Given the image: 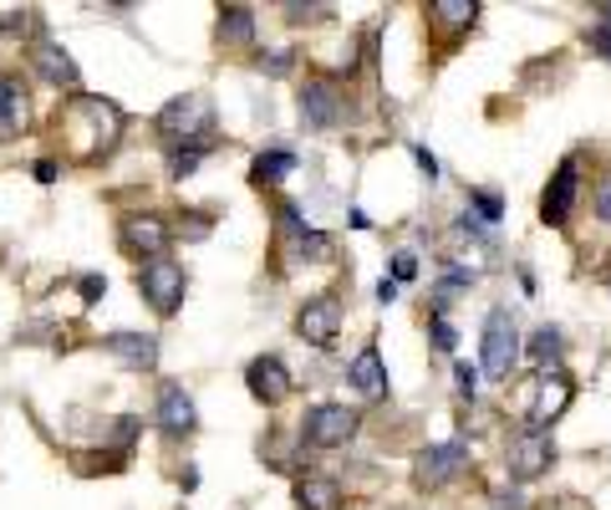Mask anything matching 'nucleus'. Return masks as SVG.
Here are the masks:
<instances>
[{"instance_id":"obj_1","label":"nucleus","mask_w":611,"mask_h":510,"mask_svg":"<svg viewBox=\"0 0 611 510\" xmlns=\"http://www.w3.org/2000/svg\"><path fill=\"white\" fill-rule=\"evenodd\" d=\"M67 134L77 144V158L82 164H97V158H108L122 138V108L108 98H72L67 102Z\"/></svg>"},{"instance_id":"obj_2","label":"nucleus","mask_w":611,"mask_h":510,"mask_svg":"<svg viewBox=\"0 0 611 510\" xmlns=\"http://www.w3.org/2000/svg\"><path fill=\"white\" fill-rule=\"evenodd\" d=\"M158 134L168 148H215V102L204 92H184L158 112Z\"/></svg>"},{"instance_id":"obj_3","label":"nucleus","mask_w":611,"mask_h":510,"mask_svg":"<svg viewBox=\"0 0 611 510\" xmlns=\"http://www.w3.org/2000/svg\"><path fill=\"white\" fill-rule=\"evenodd\" d=\"M184 266L179 261H144V271H138V292H144V302L154 306L158 316H174L184 306Z\"/></svg>"},{"instance_id":"obj_4","label":"nucleus","mask_w":611,"mask_h":510,"mask_svg":"<svg viewBox=\"0 0 611 510\" xmlns=\"http://www.w3.org/2000/svg\"><path fill=\"white\" fill-rule=\"evenodd\" d=\"M352 434H357V413L347 403H316L300 424V444H312V450H342Z\"/></svg>"},{"instance_id":"obj_5","label":"nucleus","mask_w":611,"mask_h":510,"mask_svg":"<svg viewBox=\"0 0 611 510\" xmlns=\"http://www.w3.org/2000/svg\"><path fill=\"white\" fill-rule=\"evenodd\" d=\"M520 363V332H515V316L494 306L484 316V373L490 377H510Z\"/></svg>"},{"instance_id":"obj_6","label":"nucleus","mask_w":611,"mask_h":510,"mask_svg":"<svg viewBox=\"0 0 611 510\" xmlns=\"http://www.w3.org/2000/svg\"><path fill=\"white\" fill-rule=\"evenodd\" d=\"M296 337L306 342V347H316V353H326L336 337H342V296L322 292L312 296V302L296 312Z\"/></svg>"},{"instance_id":"obj_7","label":"nucleus","mask_w":611,"mask_h":510,"mask_svg":"<svg viewBox=\"0 0 611 510\" xmlns=\"http://www.w3.org/2000/svg\"><path fill=\"white\" fill-rule=\"evenodd\" d=\"M575 399V383L561 373V367H551V373L535 377V403L525 409V429H540V434H551V424L561 419L565 409H571Z\"/></svg>"},{"instance_id":"obj_8","label":"nucleus","mask_w":611,"mask_h":510,"mask_svg":"<svg viewBox=\"0 0 611 510\" xmlns=\"http://www.w3.org/2000/svg\"><path fill=\"white\" fill-rule=\"evenodd\" d=\"M245 389H250L255 403L280 409V403L296 393V377H290V367L280 363L276 353H265V357H250V367H245Z\"/></svg>"},{"instance_id":"obj_9","label":"nucleus","mask_w":611,"mask_h":510,"mask_svg":"<svg viewBox=\"0 0 611 510\" xmlns=\"http://www.w3.org/2000/svg\"><path fill=\"white\" fill-rule=\"evenodd\" d=\"M555 464V439L540 434V429H520L515 439H510V450H504V470L515 474V480H535V474H545Z\"/></svg>"},{"instance_id":"obj_10","label":"nucleus","mask_w":611,"mask_h":510,"mask_svg":"<svg viewBox=\"0 0 611 510\" xmlns=\"http://www.w3.org/2000/svg\"><path fill=\"white\" fill-rule=\"evenodd\" d=\"M118 241H122V251L132 255V261H164L168 255V245H174V231H168L158 215H122V225H118Z\"/></svg>"},{"instance_id":"obj_11","label":"nucleus","mask_w":611,"mask_h":510,"mask_svg":"<svg viewBox=\"0 0 611 510\" xmlns=\"http://www.w3.org/2000/svg\"><path fill=\"white\" fill-rule=\"evenodd\" d=\"M464 464H469V444L464 439H444V444H428V450L418 454L413 480H418V490H438V486H449Z\"/></svg>"},{"instance_id":"obj_12","label":"nucleus","mask_w":611,"mask_h":510,"mask_svg":"<svg viewBox=\"0 0 611 510\" xmlns=\"http://www.w3.org/2000/svg\"><path fill=\"white\" fill-rule=\"evenodd\" d=\"M31 67H37L41 77H47L51 87H61V92H72V98H82V72H77V61L67 57V47H57L51 37L31 41Z\"/></svg>"},{"instance_id":"obj_13","label":"nucleus","mask_w":611,"mask_h":510,"mask_svg":"<svg viewBox=\"0 0 611 510\" xmlns=\"http://www.w3.org/2000/svg\"><path fill=\"white\" fill-rule=\"evenodd\" d=\"M575 195H581V169H575V158H565L561 169L551 174V184H545V195H540V219L545 225H565L575 209Z\"/></svg>"},{"instance_id":"obj_14","label":"nucleus","mask_w":611,"mask_h":510,"mask_svg":"<svg viewBox=\"0 0 611 510\" xmlns=\"http://www.w3.org/2000/svg\"><path fill=\"white\" fill-rule=\"evenodd\" d=\"M158 429H164L168 439H189L194 429H199V409H194V399L179 383H164V389H158Z\"/></svg>"},{"instance_id":"obj_15","label":"nucleus","mask_w":611,"mask_h":510,"mask_svg":"<svg viewBox=\"0 0 611 510\" xmlns=\"http://www.w3.org/2000/svg\"><path fill=\"white\" fill-rule=\"evenodd\" d=\"M300 118L312 122V128H336L342 122V92H336L326 77H312V82L300 87Z\"/></svg>"},{"instance_id":"obj_16","label":"nucleus","mask_w":611,"mask_h":510,"mask_svg":"<svg viewBox=\"0 0 611 510\" xmlns=\"http://www.w3.org/2000/svg\"><path fill=\"white\" fill-rule=\"evenodd\" d=\"M108 342V353L118 357L122 367H132V373H154L158 367V337H148V332H112Z\"/></svg>"},{"instance_id":"obj_17","label":"nucleus","mask_w":611,"mask_h":510,"mask_svg":"<svg viewBox=\"0 0 611 510\" xmlns=\"http://www.w3.org/2000/svg\"><path fill=\"white\" fill-rule=\"evenodd\" d=\"M347 496L332 474H300L296 480V510H342Z\"/></svg>"},{"instance_id":"obj_18","label":"nucleus","mask_w":611,"mask_h":510,"mask_svg":"<svg viewBox=\"0 0 611 510\" xmlns=\"http://www.w3.org/2000/svg\"><path fill=\"white\" fill-rule=\"evenodd\" d=\"M347 377H352V389H357L362 399H383V393H387V367H383V353H377V347H362V353L352 357Z\"/></svg>"},{"instance_id":"obj_19","label":"nucleus","mask_w":611,"mask_h":510,"mask_svg":"<svg viewBox=\"0 0 611 510\" xmlns=\"http://www.w3.org/2000/svg\"><path fill=\"white\" fill-rule=\"evenodd\" d=\"M474 16H480V0H433V6H428V26H433V31H444V37L469 31Z\"/></svg>"},{"instance_id":"obj_20","label":"nucleus","mask_w":611,"mask_h":510,"mask_svg":"<svg viewBox=\"0 0 611 510\" xmlns=\"http://www.w3.org/2000/svg\"><path fill=\"white\" fill-rule=\"evenodd\" d=\"M26 128V87L0 67V138H16Z\"/></svg>"},{"instance_id":"obj_21","label":"nucleus","mask_w":611,"mask_h":510,"mask_svg":"<svg viewBox=\"0 0 611 510\" xmlns=\"http://www.w3.org/2000/svg\"><path fill=\"white\" fill-rule=\"evenodd\" d=\"M219 41H225V47H255L250 6H219Z\"/></svg>"},{"instance_id":"obj_22","label":"nucleus","mask_w":611,"mask_h":510,"mask_svg":"<svg viewBox=\"0 0 611 510\" xmlns=\"http://www.w3.org/2000/svg\"><path fill=\"white\" fill-rule=\"evenodd\" d=\"M296 169V154L290 148H270V154H255V164H250V184H280L286 174Z\"/></svg>"},{"instance_id":"obj_23","label":"nucleus","mask_w":611,"mask_h":510,"mask_svg":"<svg viewBox=\"0 0 611 510\" xmlns=\"http://www.w3.org/2000/svg\"><path fill=\"white\" fill-rule=\"evenodd\" d=\"M530 363H540V367H551V363H561V353H565V337L555 327H540L535 337H530Z\"/></svg>"},{"instance_id":"obj_24","label":"nucleus","mask_w":611,"mask_h":510,"mask_svg":"<svg viewBox=\"0 0 611 510\" xmlns=\"http://www.w3.org/2000/svg\"><path fill=\"white\" fill-rule=\"evenodd\" d=\"M469 209H474L484 225H500V215H504L500 189H469Z\"/></svg>"},{"instance_id":"obj_25","label":"nucleus","mask_w":611,"mask_h":510,"mask_svg":"<svg viewBox=\"0 0 611 510\" xmlns=\"http://www.w3.org/2000/svg\"><path fill=\"white\" fill-rule=\"evenodd\" d=\"M204 154H209V148H168L164 164H168V174H174V179H189V174L204 164Z\"/></svg>"},{"instance_id":"obj_26","label":"nucleus","mask_w":611,"mask_h":510,"mask_svg":"<svg viewBox=\"0 0 611 510\" xmlns=\"http://www.w3.org/2000/svg\"><path fill=\"white\" fill-rule=\"evenodd\" d=\"M326 255H332V235H322V231L296 235V261H326Z\"/></svg>"},{"instance_id":"obj_27","label":"nucleus","mask_w":611,"mask_h":510,"mask_svg":"<svg viewBox=\"0 0 611 510\" xmlns=\"http://www.w3.org/2000/svg\"><path fill=\"white\" fill-rule=\"evenodd\" d=\"M428 337H433V347H438V353H454V347H459L454 322H449V316H438V312H433V322H428Z\"/></svg>"},{"instance_id":"obj_28","label":"nucleus","mask_w":611,"mask_h":510,"mask_svg":"<svg viewBox=\"0 0 611 510\" xmlns=\"http://www.w3.org/2000/svg\"><path fill=\"white\" fill-rule=\"evenodd\" d=\"M255 67H260L265 77H286L290 67H296V57H290V51H270V57H260Z\"/></svg>"},{"instance_id":"obj_29","label":"nucleus","mask_w":611,"mask_h":510,"mask_svg":"<svg viewBox=\"0 0 611 510\" xmlns=\"http://www.w3.org/2000/svg\"><path fill=\"white\" fill-rule=\"evenodd\" d=\"M209 225H215V219H209V209H189V219H184L179 231L189 235V241H204V235H209Z\"/></svg>"},{"instance_id":"obj_30","label":"nucleus","mask_w":611,"mask_h":510,"mask_svg":"<svg viewBox=\"0 0 611 510\" xmlns=\"http://www.w3.org/2000/svg\"><path fill=\"white\" fill-rule=\"evenodd\" d=\"M413 276H418V255H413V251H397V255H393V281L403 286V281H413Z\"/></svg>"},{"instance_id":"obj_31","label":"nucleus","mask_w":611,"mask_h":510,"mask_svg":"<svg viewBox=\"0 0 611 510\" xmlns=\"http://www.w3.org/2000/svg\"><path fill=\"white\" fill-rule=\"evenodd\" d=\"M286 11V21H322L332 6H300V0H290V6H280Z\"/></svg>"},{"instance_id":"obj_32","label":"nucleus","mask_w":611,"mask_h":510,"mask_svg":"<svg viewBox=\"0 0 611 510\" xmlns=\"http://www.w3.org/2000/svg\"><path fill=\"white\" fill-rule=\"evenodd\" d=\"M454 377H459V393L474 399V389H480V367H474V363H454Z\"/></svg>"},{"instance_id":"obj_33","label":"nucleus","mask_w":611,"mask_h":510,"mask_svg":"<svg viewBox=\"0 0 611 510\" xmlns=\"http://www.w3.org/2000/svg\"><path fill=\"white\" fill-rule=\"evenodd\" d=\"M77 292H82V302L92 306V302H102V296H108V281H102V276H82V281H77Z\"/></svg>"},{"instance_id":"obj_34","label":"nucleus","mask_w":611,"mask_h":510,"mask_svg":"<svg viewBox=\"0 0 611 510\" xmlns=\"http://www.w3.org/2000/svg\"><path fill=\"white\" fill-rule=\"evenodd\" d=\"M591 47H597L601 57L611 61V21H597V26H591Z\"/></svg>"},{"instance_id":"obj_35","label":"nucleus","mask_w":611,"mask_h":510,"mask_svg":"<svg viewBox=\"0 0 611 510\" xmlns=\"http://www.w3.org/2000/svg\"><path fill=\"white\" fill-rule=\"evenodd\" d=\"M597 215H601V219H607V225H611V174H607V179L597 184Z\"/></svg>"},{"instance_id":"obj_36","label":"nucleus","mask_w":611,"mask_h":510,"mask_svg":"<svg viewBox=\"0 0 611 510\" xmlns=\"http://www.w3.org/2000/svg\"><path fill=\"white\" fill-rule=\"evenodd\" d=\"M31 174H37V184H57V179H61L57 158H37V169H31Z\"/></svg>"},{"instance_id":"obj_37","label":"nucleus","mask_w":611,"mask_h":510,"mask_svg":"<svg viewBox=\"0 0 611 510\" xmlns=\"http://www.w3.org/2000/svg\"><path fill=\"white\" fill-rule=\"evenodd\" d=\"M413 158H418V169H423V179H438V158L428 154V148H413Z\"/></svg>"},{"instance_id":"obj_38","label":"nucleus","mask_w":611,"mask_h":510,"mask_svg":"<svg viewBox=\"0 0 611 510\" xmlns=\"http://www.w3.org/2000/svg\"><path fill=\"white\" fill-rule=\"evenodd\" d=\"M377 302H397V281H393V276L377 281Z\"/></svg>"},{"instance_id":"obj_39","label":"nucleus","mask_w":611,"mask_h":510,"mask_svg":"<svg viewBox=\"0 0 611 510\" xmlns=\"http://www.w3.org/2000/svg\"><path fill=\"white\" fill-rule=\"evenodd\" d=\"M494 506H500V510H515V506H520V490H494Z\"/></svg>"}]
</instances>
